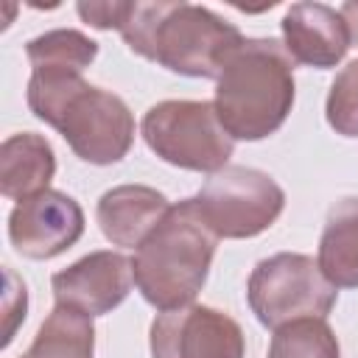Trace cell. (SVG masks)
<instances>
[{
    "label": "cell",
    "mask_w": 358,
    "mask_h": 358,
    "mask_svg": "<svg viewBox=\"0 0 358 358\" xmlns=\"http://www.w3.org/2000/svg\"><path fill=\"white\" fill-rule=\"evenodd\" d=\"M84 235L81 204L62 190H42L14 204L8 215L11 246L31 260H50Z\"/></svg>",
    "instance_id": "cell-9"
},
{
    "label": "cell",
    "mask_w": 358,
    "mask_h": 358,
    "mask_svg": "<svg viewBox=\"0 0 358 358\" xmlns=\"http://www.w3.org/2000/svg\"><path fill=\"white\" fill-rule=\"evenodd\" d=\"M120 36L131 53L190 78H218L227 59L243 45V34L215 11L162 0L129 3Z\"/></svg>",
    "instance_id": "cell-1"
},
{
    "label": "cell",
    "mask_w": 358,
    "mask_h": 358,
    "mask_svg": "<svg viewBox=\"0 0 358 358\" xmlns=\"http://www.w3.org/2000/svg\"><path fill=\"white\" fill-rule=\"evenodd\" d=\"M140 131L159 159L185 171L215 173L235 151L210 101H159L143 115Z\"/></svg>",
    "instance_id": "cell-6"
},
{
    "label": "cell",
    "mask_w": 358,
    "mask_h": 358,
    "mask_svg": "<svg viewBox=\"0 0 358 358\" xmlns=\"http://www.w3.org/2000/svg\"><path fill=\"white\" fill-rule=\"evenodd\" d=\"M151 358H243L241 324L210 305L162 310L148 330Z\"/></svg>",
    "instance_id": "cell-8"
},
{
    "label": "cell",
    "mask_w": 358,
    "mask_h": 358,
    "mask_svg": "<svg viewBox=\"0 0 358 358\" xmlns=\"http://www.w3.org/2000/svg\"><path fill=\"white\" fill-rule=\"evenodd\" d=\"M282 45L308 67H336L350 48V28L338 8L324 3H294L282 14Z\"/></svg>",
    "instance_id": "cell-11"
},
{
    "label": "cell",
    "mask_w": 358,
    "mask_h": 358,
    "mask_svg": "<svg viewBox=\"0 0 358 358\" xmlns=\"http://www.w3.org/2000/svg\"><path fill=\"white\" fill-rule=\"evenodd\" d=\"M316 260L336 288H358V196H347L327 210Z\"/></svg>",
    "instance_id": "cell-14"
},
{
    "label": "cell",
    "mask_w": 358,
    "mask_h": 358,
    "mask_svg": "<svg viewBox=\"0 0 358 358\" xmlns=\"http://www.w3.org/2000/svg\"><path fill=\"white\" fill-rule=\"evenodd\" d=\"M171 201L148 185H117L98 199L95 218L106 241L115 246L137 249L151 229L162 221Z\"/></svg>",
    "instance_id": "cell-12"
},
{
    "label": "cell",
    "mask_w": 358,
    "mask_h": 358,
    "mask_svg": "<svg viewBox=\"0 0 358 358\" xmlns=\"http://www.w3.org/2000/svg\"><path fill=\"white\" fill-rule=\"evenodd\" d=\"M294 59L277 39H243L215 78V115L232 140L274 134L294 106Z\"/></svg>",
    "instance_id": "cell-3"
},
{
    "label": "cell",
    "mask_w": 358,
    "mask_h": 358,
    "mask_svg": "<svg viewBox=\"0 0 358 358\" xmlns=\"http://www.w3.org/2000/svg\"><path fill=\"white\" fill-rule=\"evenodd\" d=\"M327 123L341 137H358V59L347 62L327 92L324 103Z\"/></svg>",
    "instance_id": "cell-18"
},
{
    "label": "cell",
    "mask_w": 358,
    "mask_h": 358,
    "mask_svg": "<svg viewBox=\"0 0 358 358\" xmlns=\"http://www.w3.org/2000/svg\"><path fill=\"white\" fill-rule=\"evenodd\" d=\"M338 11H341V17L347 20V28H350V42H352V45H358V0L344 3Z\"/></svg>",
    "instance_id": "cell-21"
},
{
    "label": "cell",
    "mask_w": 358,
    "mask_h": 358,
    "mask_svg": "<svg viewBox=\"0 0 358 358\" xmlns=\"http://www.w3.org/2000/svg\"><path fill=\"white\" fill-rule=\"evenodd\" d=\"M246 299L257 322L277 330L296 319H327L338 291L322 274L319 260L299 252H280L252 268Z\"/></svg>",
    "instance_id": "cell-5"
},
{
    "label": "cell",
    "mask_w": 358,
    "mask_h": 358,
    "mask_svg": "<svg viewBox=\"0 0 358 358\" xmlns=\"http://www.w3.org/2000/svg\"><path fill=\"white\" fill-rule=\"evenodd\" d=\"M131 282V260L120 252L101 249L56 271L50 277V291L56 305L76 308L87 316H103L129 296Z\"/></svg>",
    "instance_id": "cell-10"
},
{
    "label": "cell",
    "mask_w": 358,
    "mask_h": 358,
    "mask_svg": "<svg viewBox=\"0 0 358 358\" xmlns=\"http://www.w3.org/2000/svg\"><path fill=\"white\" fill-rule=\"evenodd\" d=\"M196 207L218 238H255L285 210V190L257 168L227 165L199 190Z\"/></svg>",
    "instance_id": "cell-7"
},
{
    "label": "cell",
    "mask_w": 358,
    "mask_h": 358,
    "mask_svg": "<svg viewBox=\"0 0 358 358\" xmlns=\"http://www.w3.org/2000/svg\"><path fill=\"white\" fill-rule=\"evenodd\" d=\"M25 56L31 62V70L84 73L98 56V42L76 28H56L34 36L25 45Z\"/></svg>",
    "instance_id": "cell-16"
},
{
    "label": "cell",
    "mask_w": 358,
    "mask_h": 358,
    "mask_svg": "<svg viewBox=\"0 0 358 358\" xmlns=\"http://www.w3.org/2000/svg\"><path fill=\"white\" fill-rule=\"evenodd\" d=\"M20 358H95L92 316L67 305H56Z\"/></svg>",
    "instance_id": "cell-15"
},
{
    "label": "cell",
    "mask_w": 358,
    "mask_h": 358,
    "mask_svg": "<svg viewBox=\"0 0 358 358\" xmlns=\"http://www.w3.org/2000/svg\"><path fill=\"white\" fill-rule=\"evenodd\" d=\"M28 106L90 165L120 162L134 143V115L126 101L84 81L81 73L31 70Z\"/></svg>",
    "instance_id": "cell-2"
},
{
    "label": "cell",
    "mask_w": 358,
    "mask_h": 358,
    "mask_svg": "<svg viewBox=\"0 0 358 358\" xmlns=\"http://www.w3.org/2000/svg\"><path fill=\"white\" fill-rule=\"evenodd\" d=\"M56 173V154L42 134L20 131L0 145V193L22 201L50 187Z\"/></svg>",
    "instance_id": "cell-13"
},
{
    "label": "cell",
    "mask_w": 358,
    "mask_h": 358,
    "mask_svg": "<svg viewBox=\"0 0 358 358\" xmlns=\"http://www.w3.org/2000/svg\"><path fill=\"white\" fill-rule=\"evenodd\" d=\"M25 310H28V291L25 282L6 268V294H3V319H6V333H3V347L14 338V330L20 322H25Z\"/></svg>",
    "instance_id": "cell-19"
},
{
    "label": "cell",
    "mask_w": 358,
    "mask_h": 358,
    "mask_svg": "<svg viewBox=\"0 0 358 358\" xmlns=\"http://www.w3.org/2000/svg\"><path fill=\"white\" fill-rule=\"evenodd\" d=\"M266 358H341V350L324 319H296L274 330Z\"/></svg>",
    "instance_id": "cell-17"
},
{
    "label": "cell",
    "mask_w": 358,
    "mask_h": 358,
    "mask_svg": "<svg viewBox=\"0 0 358 358\" xmlns=\"http://www.w3.org/2000/svg\"><path fill=\"white\" fill-rule=\"evenodd\" d=\"M126 8H129V3H78L76 6L78 17L98 31H112V28L120 31Z\"/></svg>",
    "instance_id": "cell-20"
},
{
    "label": "cell",
    "mask_w": 358,
    "mask_h": 358,
    "mask_svg": "<svg viewBox=\"0 0 358 358\" xmlns=\"http://www.w3.org/2000/svg\"><path fill=\"white\" fill-rule=\"evenodd\" d=\"M218 235L204 224L196 199H182L168 207L151 235L134 249V285L159 313L193 305L204 288Z\"/></svg>",
    "instance_id": "cell-4"
}]
</instances>
